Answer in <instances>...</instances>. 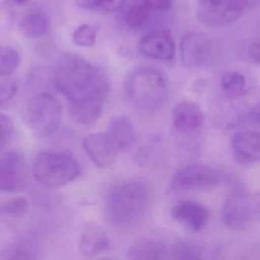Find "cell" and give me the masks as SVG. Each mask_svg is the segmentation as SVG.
Listing matches in <instances>:
<instances>
[{
	"label": "cell",
	"instance_id": "cell-1",
	"mask_svg": "<svg viewBox=\"0 0 260 260\" xmlns=\"http://www.w3.org/2000/svg\"><path fill=\"white\" fill-rule=\"evenodd\" d=\"M53 81L69 102H105L110 89L109 78L103 70L74 54L63 56L57 61Z\"/></svg>",
	"mask_w": 260,
	"mask_h": 260
},
{
	"label": "cell",
	"instance_id": "cell-2",
	"mask_svg": "<svg viewBox=\"0 0 260 260\" xmlns=\"http://www.w3.org/2000/svg\"><path fill=\"white\" fill-rule=\"evenodd\" d=\"M151 200L147 184L138 179L122 181L114 185L106 196V214L117 228H131L145 217Z\"/></svg>",
	"mask_w": 260,
	"mask_h": 260
},
{
	"label": "cell",
	"instance_id": "cell-3",
	"mask_svg": "<svg viewBox=\"0 0 260 260\" xmlns=\"http://www.w3.org/2000/svg\"><path fill=\"white\" fill-rule=\"evenodd\" d=\"M171 88L167 76L153 68H141L127 76L124 94L127 103L144 112L162 109L170 100Z\"/></svg>",
	"mask_w": 260,
	"mask_h": 260
},
{
	"label": "cell",
	"instance_id": "cell-4",
	"mask_svg": "<svg viewBox=\"0 0 260 260\" xmlns=\"http://www.w3.org/2000/svg\"><path fill=\"white\" fill-rule=\"evenodd\" d=\"M33 176L40 185L48 188L63 186L75 180L80 174L78 162L64 152L46 151L36 158Z\"/></svg>",
	"mask_w": 260,
	"mask_h": 260
},
{
	"label": "cell",
	"instance_id": "cell-5",
	"mask_svg": "<svg viewBox=\"0 0 260 260\" xmlns=\"http://www.w3.org/2000/svg\"><path fill=\"white\" fill-rule=\"evenodd\" d=\"M25 118L36 135L40 138L51 136L57 132L61 122V106L49 94H38L28 101Z\"/></svg>",
	"mask_w": 260,
	"mask_h": 260
},
{
	"label": "cell",
	"instance_id": "cell-6",
	"mask_svg": "<svg viewBox=\"0 0 260 260\" xmlns=\"http://www.w3.org/2000/svg\"><path fill=\"white\" fill-rule=\"evenodd\" d=\"M258 0H198L196 15L204 25L221 28L256 7Z\"/></svg>",
	"mask_w": 260,
	"mask_h": 260
},
{
	"label": "cell",
	"instance_id": "cell-7",
	"mask_svg": "<svg viewBox=\"0 0 260 260\" xmlns=\"http://www.w3.org/2000/svg\"><path fill=\"white\" fill-rule=\"evenodd\" d=\"M258 213V201L246 191L238 189L225 201L220 218L229 229L241 231L253 221Z\"/></svg>",
	"mask_w": 260,
	"mask_h": 260
},
{
	"label": "cell",
	"instance_id": "cell-8",
	"mask_svg": "<svg viewBox=\"0 0 260 260\" xmlns=\"http://www.w3.org/2000/svg\"><path fill=\"white\" fill-rule=\"evenodd\" d=\"M221 175L208 165L194 164L186 166L176 172L171 182V188L177 191L199 189L217 185Z\"/></svg>",
	"mask_w": 260,
	"mask_h": 260
},
{
	"label": "cell",
	"instance_id": "cell-9",
	"mask_svg": "<svg viewBox=\"0 0 260 260\" xmlns=\"http://www.w3.org/2000/svg\"><path fill=\"white\" fill-rule=\"evenodd\" d=\"M180 48L182 61L186 66H204L212 57V42L203 33L190 32L185 35Z\"/></svg>",
	"mask_w": 260,
	"mask_h": 260
},
{
	"label": "cell",
	"instance_id": "cell-10",
	"mask_svg": "<svg viewBox=\"0 0 260 260\" xmlns=\"http://www.w3.org/2000/svg\"><path fill=\"white\" fill-rule=\"evenodd\" d=\"M139 49L144 55L150 58L170 61L175 56L174 38L170 30L158 28L141 39Z\"/></svg>",
	"mask_w": 260,
	"mask_h": 260
},
{
	"label": "cell",
	"instance_id": "cell-11",
	"mask_svg": "<svg viewBox=\"0 0 260 260\" xmlns=\"http://www.w3.org/2000/svg\"><path fill=\"white\" fill-rule=\"evenodd\" d=\"M83 146L91 160L103 170L115 164L119 151L106 133L87 135L83 140Z\"/></svg>",
	"mask_w": 260,
	"mask_h": 260
},
{
	"label": "cell",
	"instance_id": "cell-12",
	"mask_svg": "<svg viewBox=\"0 0 260 260\" xmlns=\"http://www.w3.org/2000/svg\"><path fill=\"white\" fill-rule=\"evenodd\" d=\"M22 157L18 152L10 150L0 154V190L17 192L25 186V179L21 172Z\"/></svg>",
	"mask_w": 260,
	"mask_h": 260
},
{
	"label": "cell",
	"instance_id": "cell-13",
	"mask_svg": "<svg viewBox=\"0 0 260 260\" xmlns=\"http://www.w3.org/2000/svg\"><path fill=\"white\" fill-rule=\"evenodd\" d=\"M173 218L192 232H199L209 218V211L204 205L194 201L179 202L172 210Z\"/></svg>",
	"mask_w": 260,
	"mask_h": 260
},
{
	"label": "cell",
	"instance_id": "cell-14",
	"mask_svg": "<svg viewBox=\"0 0 260 260\" xmlns=\"http://www.w3.org/2000/svg\"><path fill=\"white\" fill-rule=\"evenodd\" d=\"M173 121L175 128L179 132L191 133L203 125L205 116L199 104L192 101H182L173 110Z\"/></svg>",
	"mask_w": 260,
	"mask_h": 260
},
{
	"label": "cell",
	"instance_id": "cell-15",
	"mask_svg": "<svg viewBox=\"0 0 260 260\" xmlns=\"http://www.w3.org/2000/svg\"><path fill=\"white\" fill-rule=\"evenodd\" d=\"M231 148L237 160L243 164H253L259 159L260 138L257 132L242 131L231 139Z\"/></svg>",
	"mask_w": 260,
	"mask_h": 260
},
{
	"label": "cell",
	"instance_id": "cell-16",
	"mask_svg": "<svg viewBox=\"0 0 260 260\" xmlns=\"http://www.w3.org/2000/svg\"><path fill=\"white\" fill-rule=\"evenodd\" d=\"M170 249L162 240L141 237L131 245L127 255L132 259H164L170 256Z\"/></svg>",
	"mask_w": 260,
	"mask_h": 260
},
{
	"label": "cell",
	"instance_id": "cell-17",
	"mask_svg": "<svg viewBox=\"0 0 260 260\" xmlns=\"http://www.w3.org/2000/svg\"><path fill=\"white\" fill-rule=\"evenodd\" d=\"M106 134L118 150H127L137 140L135 126L130 118L124 115L112 118Z\"/></svg>",
	"mask_w": 260,
	"mask_h": 260
},
{
	"label": "cell",
	"instance_id": "cell-18",
	"mask_svg": "<svg viewBox=\"0 0 260 260\" xmlns=\"http://www.w3.org/2000/svg\"><path fill=\"white\" fill-rule=\"evenodd\" d=\"M110 241L103 228L90 223L83 230L80 241V249L86 256H95L107 250Z\"/></svg>",
	"mask_w": 260,
	"mask_h": 260
},
{
	"label": "cell",
	"instance_id": "cell-19",
	"mask_svg": "<svg viewBox=\"0 0 260 260\" xmlns=\"http://www.w3.org/2000/svg\"><path fill=\"white\" fill-rule=\"evenodd\" d=\"M104 102L98 100L70 102V113L74 121L84 126L95 124L103 115Z\"/></svg>",
	"mask_w": 260,
	"mask_h": 260
},
{
	"label": "cell",
	"instance_id": "cell-20",
	"mask_svg": "<svg viewBox=\"0 0 260 260\" xmlns=\"http://www.w3.org/2000/svg\"><path fill=\"white\" fill-rule=\"evenodd\" d=\"M49 28L48 16L42 12H33L24 16L19 24V28L24 36L28 38L43 36Z\"/></svg>",
	"mask_w": 260,
	"mask_h": 260
},
{
	"label": "cell",
	"instance_id": "cell-21",
	"mask_svg": "<svg viewBox=\"0 0 260 260\" xmlns=\"http://www.w3.org/2000/svg\"><path fill=\"white\" fill-rule=\"evenodd\" d=\"M153 16V13L140 0H132L126 9L124 20L132 29H139L148 25Z\"/></svg>",
	"mask_w": 260,
	"mask_h": 260
},
{
	"label": "cell",
	"instance_id": "cell-22",
	"mask_svg": "<svg viewBox=\"0 0 260 260\" xmlns=\"http://www.w3.org/2000/svg\"><path fill=\"white\" fill-rule=\"evenodd\" d=\"M220 87L231 98L241 97L246 92V79L240 73H226L220 80Z\"/></svg>",
	"mask_w": 260,
	"mask_h": 260
},
{
	"label": "cell",
	"instance_id": "cell-23",
	"mask_svg": "<svg viewBox=\"0 0 260 260\" xmlns=\"http://www.w3.org/2000/svg\"><path fill=\"white\" fill-rule=\"evenodd\" d=\"M202 248L197 243L188 240L176 243L170 249L169 258L173 259H199L203 258Z\"/></svg>",
	"mask_w": 260,
	"mask_h": 260
},
{
	"label": "cell",
	"instance_id": "cell-24",
	"mask_svg": "<svg viewBox=\"0 0 260 260\" xmlns=\"http://www.w3.org/2000/svg\"><path fill=\"white\" fill-rule=\"evenodd\" d=\"M16 232L10 225L5 222L0 221V258L7 255H18L19 248L18 247V242L16 240Z\"/></svg>",
	"mask_w": 260,
	"mask_h": 260
},
{
	"label": "cell",
	"instance_id": "cell-25",
	"mask_svg": "<svg viewBox=\"0 0 260 260\" xmlns=\"http://www.w3.org/2000/svg\"><path fill=\"white\" fill-rule=\"evenodd\" d=\"M127 0H77L80 8L100 13H115L125 5Z\"/></svg>",
	"mask_w": 260,
	"mask_h": 260
},
{
	"label": "cell",
	"instance_id": "cell-26",
	"mask_svg": "<svg viewBox=\"0 0 260 260\" xmlns=\"http://www.w3.org/2000/svg\"><path fill=\"white\" fill-rule=\"evenodd\" d=\"M20 61V55L16 50L7 45H0V75H12Z\"/></svg>",
	"mask_w": 260,
	"mask_h": 260
},
{
	"label": "cell",
	"instance_id": "cell-27",
	"mask_svg": "<svg viewBox=\"0 0 260 260\" xmlns=\"http://www.w3.org/2000/svg\"><path fill=\"white\" fill-rule=\"evenodd\" d=\"M29 209V203L23 197H17L7 202L3 207V212L12 217H23Z\"/></svg>",
	"mask_w": 260,
	"mask_h": 260
},
{
	"label": "cell",
	"instance_id": "cell-28",
	"mask_svg": "<svg viewBox=\"0 0 260 260\" xmlns=\"http://www.w3.org/2000/svg\"><path fill=\"white\" fill-rule=\"evenodd\" d=\"M74 43L79 46L92 47L96 42V33L90 25H82L74 31Z\"/></svg>",
	"mask_w": 260,
	"mask_h": 260
},
{
	"label": "cell",
	"instance_id": "cell-29",
	"mask_svg": "<svg viewBox=\"0 0 260 260\" xmlns=\"http://www.w3.org/2000/svg\"><path fill=\"white\" fill-rule=\"evenodd\" d=\"M17 91V83L12 75H0V106L11 100Z\"/></svg>",
	"mask_w": 260,
	"mask_h": 260
},
{
	"label": "cell",
	"instance_id": "cell-30",
	"mask_svg": "<svg viewBox=\"0 0 260 260\" xmlns=\"http://www.w3.org/2000/svg\"><path fill=\"white\" fill-rule=\"evenodd\" d=\"M14 132V124L10 117L0 113V150L7 147Z\"/></svg>",
	"mask_w": 260,
	"mask_h": 260
},
{
	"label": "cell",
	"instance_id": "cell-31",
	"mask_svg": "<svg viewBox=\"0 0 260 260\" xmlns=\"http://www.w3.org/2000/svg\"><path fill=\"white\" fill-rule=\"evenodd\" d=\"M152 13H167L173 7V0H140Z\"/></svg>",
	"mask_w": 260,
	"mask_h": 260
},
{
	"label": "cell",
	"instance_id": "cell-32",
	"mask_svg": "<svg viewBox=\"0 0 260 260\" xmlns=\"http://www.w3.org/2000/svg\"><path fill=\"white\" fill-rule=\"evenodd\" d=\"M249 57L253 61L258 63L259 62V43L258 42H253L249 46Z\"/></svg>",
	"mask_w": 260,
	"mask_h": 260
},
{
	"label": "cell",
	"instance_id": "cell-33",
	"mask_svg": "<svg viewBox=\"0 0 260 260\" xmlns=\"http://www.w3.org/2000/svg\"><path fill=\"white\" fill-rule=\"evenodd\" d=\"M251 120L253 121L254 124H258V119H259V112H258V106H255L250 112Z\"/></svg>",
	"mask_w": 260,
	"mask_h": 260
},
{
	"label": "cell",
	"instance_id": "cell-34",
	"mask_svg": "<svg viewBox=\"0 0 260 260\" xmlns=\"http://www.w3.org/2000/svg\"><path fill=\"white\" fill-rule=\"evenodd\" d=\"M13 1L17 5L23 6L28 2V0H13Z\"/></svg>",
	"mask_w": 260,
	"mask_h": 260
}]
</instances>
